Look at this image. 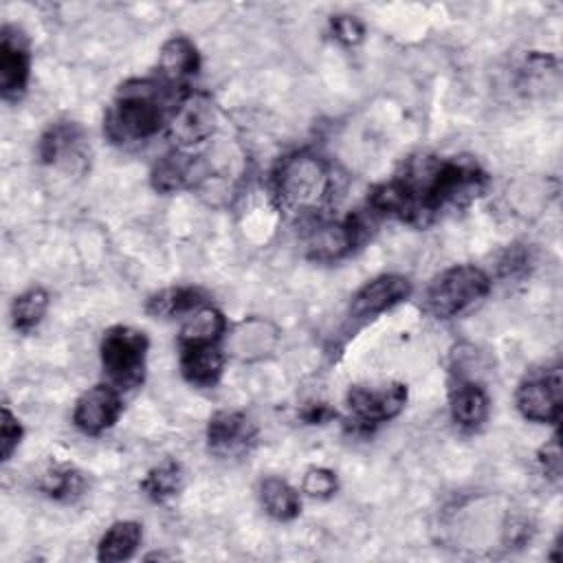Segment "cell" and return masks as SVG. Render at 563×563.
Returning <instances> with one entry per match:
<instances>
[{"instance_id": "obj_7", "label": "cell", "mask_w": 563, "mask_h": 563, "mask_svg": "<svg viewBox=\"0 0 563 563\" xmlns=\"http://www.w3.org/2000/svg\"><path fill=\"white\" fill-rule=\"evenodd\" d=\"M411 290V282L405 275L389 273L374 277L354 292L347 308V323L352 325V330L365 325L367 321L409 299Z\"/></svg>"}, {"instance_id": "obj_9", "label": "cell", "mask_w": 563, "mask_h": 563, "mask_svg": "<svg viewBox=\"0 0 563 563\" xmlns=\"http://www.w3.org/2000/svg\"><path fill=\"white\" fill-rule=\"evenodd\" d=\"M515 402L519 413L539 424H556L561 418V372L559 367L539 372L519 383Z\"/></svg>"}, {"instance_id": "obj_11", "label": "cell", "mask_w": 563, "mask_h": 563, "mask_svg": "<svg viewBox=\"0 0 563 563\" xmlns=\"http://www.w3.org/2000/svg\"><path fill=\"white\" fill-rule=\"evenodd\" d=\"M123 411L121 391L110 383L88 387L75 402L73 422L86 435H99L114 427Z\"/></svg>"}, {"instance_id": "obj_13", "label": "cell", "mask_w": 563, "mask_h": 563, "mask_svg": "<svg viewBox=\"0 0 563 563\" xmlns=\"http://www.w3.org/2000/svg\"><path fill=\"white\" fill-rule=\"evenodd\" d=\"M209 176V163L202 154H189L185 150H174L156 161L152 169V187L161 194H174L183 189H194Z\"/></svg>"}, {"instance_id": "obj_1", "label": "cell", "mask_w": 563, "mask_h": 563, "mask_svg": "<svg viewBox=\"0 0 563 563\" xmlns=\"http://www.w3.org/2000/svg\"><path fill=\"white\" fill-rule=\"evenodd\" d=\"M486 187L488 174L471 156H416L400 174L372 189L367 207L376 216L427 227L442 211L471 205Z\"/></svg>"}, {"instance_id": "obj_31", "label": "cell", "mask_w": 563, "mask_h": 563, "mask_svg": "<svg viewBox=\"0 0 563 563\" xmlns=\"http://www.w3.org/2000/svg\"><path fill=\"white\" fill-rule=\"evenodd\" d=\"M330 418H334V411L325 402H312L301 411V420L306 424H323Z\"/></svg>"}, {"instance_id": "obj_10", "label": "cell", "mask_w": 563, "mask_h": 563, "mask_svg": "<svg viewBox=\"0 0 563 563\" xmlns=\"http://www.w3.org/2000/svg\"><path fill=\"white\" fill-rule=\"evenodd\" d=\"M31 53L24 33L4 24L0 31V92L4 101H18L29 86Z\"/></svg>"}, {"instance_id": "obj_19", "label": "cell", "mask_w": 563, "mask_h": 563, "mask_svg": "<svg viewBox=\"0 0 563 563\" xmlns=\"http://www.w3.org/2000/svg\"><path fill=\"white\" fill-rule=\"evenodd\" d=\"M84 141V132L73 121H59L53 123L40 139V158L46 165H57L62 161H68V156H77L79 145Z\"/></svg>"}, {"instance_id": "obj_26", "label": "cell", "mask_w": 563, "mask_h": 563, "mask_svg": "<svg viewBox=\"0 0 563 563\" xmlns=\"http://www.w3.org/2000/svg\"><path fill=\"white\" fill-rule=\"evenodd\" d=\"M336 488H339V482H336L334 471L323 468V466L308 468L303 475V482H301V490L308 497H317V499L332 497L336 493Z\"/></svg>"}, {"instance_id": "obj_28", "label": "cell", "mask_w": 563, "mask_h": 563, "mask_svg": "<svg viewBox=\"0 0 563 563\" xmlns=\"http://www.w3.org/2000/svg\"><path fill=\"white\" fill-rule=\"evenodd\" d=\"M330 29H332V35L345 44V46H354L363 40L365 35V26L358 18L354 15H347V13H339V15H332L330 18Z\"/></svg>"}, {"instance_id": "obj_30", "label": "cell", "mask_w": 563, "mask_h": 563, "mask_svg": "<svg viewBox=\"0 0 563 563\" xmlns=\"http://www.w3.org/2000/svg\"><path fill=\"white\" fill-rule=\"evenodd\" d=\"M530 262V255L526 253V249H521V246H510L508 251H506V255L501 257V262H499V271H501V275H510V277H515V275H519V273H523Z\"/></svg>"}, {"instance_id": "obj_25", "label": "cell", "mask_w": 563, "mask_h": 563, "mask_svg": "<svg viewBox=\"0 0 563 563\" xmlns=\"http://www.w3.org/2000/svg\"><path fill=\"white\" fill-rule=\"evenodd\" d=\"M266 328H271L266 321H244L242 328H235V336H233V347L242 358H253V356H262V350L255 345V341L260 345H264L266 350H271V345L275 343V330L273 332H264Z\"/></svg>"}, {"instance_id": "obj_24", "label": "cell", "mask_w": 563, "mask_h": 563, "mask_svg": "<svg viewBox=\"0 0 563 563\" xmlns=\"http://www.w3.org/2000/svg\"><path fill=\"white\" fill-rule=\"evenodd\" d=\"M48 310V292L40 286L20 292L11 303V323L18 332H31Z\"/></svg>"}, {"instance_id": "obj_18", "label": "cell", "mask_w": 563, "mask_h": 563, "mask_svg": "<svg viewBox=\"0 0 563 563\" xmlns=\"http://www.w3.org/2000/svg\"><path fill=\"white\" fill-rule=\"evenodd\" d=\"M257 497L266 515H271L277 521H290L301 512L299 493L282 477H264L257 486Z\"/></svg>"}, {"instance_id": "obj_17", "label": "cell", "mask_w": 563, "mask_h": 563, "mask_svg": "<svg viewBox=\"0 0 563 563\" xmlns=\"http://www.w3.org/2000/svg\"><path fill=\"white\" fill-rule=\"evenodd\" d=\"M205 303H207V295L200 288L172 286V288L154 292L145 303V312L156 319H172V317L189 314Z\"/></svg>"}, {"instance_id": "obj_27", "label": "cell", "mask_w": 563, "mask_h": 563, "mask_svg": "<svg viewBox=\"0 0 563 563\" xmlns=\"http://www.w3.org/2000/svg\"><path fill=\"white\" fill-rule=\"evenodd\" d=\"M22 424L20 420L11 413V409L4 405L2 407V422H0V455L2 462H9L13 451L18 449L20 440H22Z\"/></svg>"}, {"instance_id": "obj_6", "label": "cell", "mask_w": 563, "mask_h": 563, "mask_svg": "<svg viewBox=\"0 0 563 563\" xmlns=\"http://www.w3.org/2000/svg\"><path fill=\"white\" fill-rule=\"evenodd\" d=\"M216 125H218V108L213 99L207 92L187 90V92H180L172 110L167 132H169V139L180 150H185L207 141L216 132Z\"/></svg>"}, {"instance_id": "obj_21", "label": "cell", "mask_w": 563, "mask_h": 563, "mask_svg": "<svg viewBox=\"0 0 563 563\" xmlns=\"http://www.w3.org/2000/svg\"><path fill=\"white\" fill-rule=\"evenodd\" d=\"M227 332V319L224 314L205 303L200 308H196L194 312L187 314L183 328H180V345H189V343H218L222 339V334Z\"/></svg>"}, {"instance_id": "obj_20", "label": "cell", "mask_w": 563, "mask_h": 563, "mask_svg": "<svg viewBox=\"0 0 563 563\" xmlns=\"http://www.w3.org/2000/svg\"><path fill=\"white\" fill-rule=\"evenodd\" d=\"M143 541V530L136 521L112 523L97 545V559L101 563H119L130 559Z\"/></svg>"}, {"instance_id": "obj_29", "label": "cell", "mask_w": 563, "mask_h": 563, "mask_svg": "<svg viewBox=\"0 0 563 563\" xmlns=\"http://www.w3.org/2000/svg\"><path fill=\"white\" fill-rule=\"evenodd\" d=\"M539 464L541 471L545 473L548 479L559 484L561 479V444H559V433H554L541 449H539Z\"/></svg>"}, {"instance_id": "obj_5", "label": "cell", "mask_w": 563, "mask_h": 563, "mask_svg": "<svg viewBox=\"0 0 563 563\" xmlns=\"http://www.w3.org/2000/svg\"><path fill=\"white\" fill-rule=\"evenodd\" d=\"M150 341L143 330L130 325H112L101 336V365L119 391L136 389L145 380Z\"/></svg>"}, {"instance_id": "obj_3", "label": "cell", "mask_w": 563, "mask_h": 563, "mask_svg": "<svg viewBox=\"0 0 563 563\" xmlns=\"http://www.w3.org/2000/svg\"><path fill=\"white\" fill-rule=\"evenodd\" d=\"M334 191L336 174L332 165L310 150L284 156L273 172L275 202L292 218L319 220V213L332 202Z\"/></svg>"}, {"instance_id": "obj_2", "label": "cell", "mask_w": 563, "mask_h": 563, "mask_svg": "<svg viewBox=\"0 0 563 563\" xmlns=\"http://www.w3.org/2000/svg\"><path fill=\"white\" fill-rule=\"evenodd\" d=\"M180 95L158 79H130L119 86L103 121V132L112 143L128 145L145 141L167 128Z\"/></svg>"}, {"instance_id": "obj_14", "label": "cell", "mask_w": 563, "mask_h": 563, "mask_svg": "<svg viewBox=\"0 0 563 563\" xmlns=\"http://www.w3.org/2000/svg\"><path fill=\"white\" fill-rule=\"evenodd\" d=\"M200 70V53L187 35L169 37L158 53V75L172 88L185 86Z\"/></svg>"}, {"instance_id": "obj_23", "label": "cell", "mask_w": 563, "mask_h": 563, "mask_svg": "<svg viewBox=\"0 0 563 563\" xmlns=\"http://www.w3.org/2000/svg\"><path fill=\"white\" fill-rule=\"evenodd\" d=\"M40 490L55 501H75L86 490V479L81 471L70 464H57L42 475Z\"/></svg>"}, {"instance_id": "obj_12", "label": "cell", "mask_w": 563, "mask_h": 563, "mask_svg": "<svg viewBox=\"0 0 563 563\" xmlns=\"http://www.w3.org/2000/svg\"><path fill=\"white\" fill-rule=\"evenodd\" d=\"M255 424L242 411H218L207 424V446L213 455L242 457L255 444Z\"/></svg>"}, {"instance_id": "obj_22", "label": "cell", "mask_w": 563, "mask_h": 563, "mask_svg": "<svg viewBox=\"0 0 563 563\" xmlns=\"http://www.w3.org/2000/svg\"><path fill=\"white\" fill-rule=\"evenodd\" d=\"M183 466L176 460H165L147 471L141 482V490L156 504L172 499L183 488Z\"/></svg>"}, {"instance_id": "obj_8", "label": "cell", "mask_w": 563, "mask_h": 563, "mask_svg": "<svg viewBox=\"0 0 563 563\" xmlns=\"http://www.w3.org/2000/svg\"><path fill=\"white\" fill-rule=\"evenodd\" d=\"M347 409L352 420L363 427H376L396 418L407 402V387L402 383L385 385H354L347 391Z\"/></svg>"}, {"instance_id": "obj_32", "label": "cell", "mask_w": 563, "mask_h": 563, "mask_svg": "<svg viewBox=\"0 0 563 563\" xmlns=\"http://www.w3.org/2000/svg\"><path fill=\"white\" fill-rule=\"evenodd\" d=\"M530 523L526 519H510L508 528H506V541L512 545H523L530 539Z\"/></svg>"}, {"instance_id": "obj_4", "label": "cell", "mask_w": 563, "mask_h": 563, "mask_svg": "<svg viewBox=\"0 0 563 563\" xmlns=\"http://www.w3.org/2000/svg\"><path fill=\"white\" fill-rule=\"evenodd\" d=\"M490 290V277L473 264H455L442 271L424 292V310L435 319H453L482 301Z\"/></svg>"}, {"instance_id": "obj_15", "label": "cell", "mask_w": 563, "mask_h": 563, "mask_svg": "<svg viewBox=\"0 0 563 563\" xmlns=\"http://www.w3.org/2000/svg\"><path fill=\"white\" fill-rule=\"evenodd\" d=\"M224 372V354L218 343L180 345V374L189 385L213 387Z\"/></svg>"}, {"instance_id": "obj_16", "label": "cell", "mask_w": 563, "mask_h": 563, "mask_svg": "<svg viewBox=\"0 0 563 563\" xmlns=\"http://www.w3.org/2000/svg\"><path fill=\"white\" fill-rule=\"evenodd\" d=\"M449 409H451V418L457 427H462L466 431H475L486 422L490 400H488L484 387H479L473 380L460 378L449 389Z\"/></svg>"}]
</instances>
